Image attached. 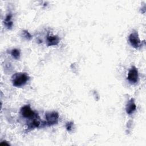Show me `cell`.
Here are the masks:
<instances>
[{
    "instance_id": "obj_9",
    "label": "cell",
    "mask_w": 146,
    "mask_h": 146,
    "mask_svg": "<svg viewBox=\"0 0 146 146\" xmlns=\"http://www.w3.org/2000/svg\"><path fill=\"white\" fill-rule=\"evenodd\" d=\"M11 56L15 59H19L20 58V51L18 49H13L11 52Z\"/></svg>"
},
{
    "instance_id": "obj_7",
    "label": "cell",
    "mask_w": 146,
    "mask_h": 146,
    "mask_svg": "<svg viewBox=\"0 0 146 146\" xmlns=\"http://www.w3.org/2000/svg\"><path fill=\"white\" fill-rule=\"evenodd\" d=\"M136 106L133 99H131L127 103L126 106V112L128 115H131L136 110Z\"/></svg>"
},
{
    "instance_id": "obj_4",
    "label": "cell",
    "mask_w": 146,
    "mask_h": 146,
    "mask_svg": "<svg viewBox=\"0 0 146 146\" xmlns=\"http://www.w3.org/2000/svg\"><path fill=\"white\" fill-rule=\"evenodd\" d=\"M129 41L131 46L135 48H139L141 45V42L137 32H133L129 35Z\"/></svg>"
},
{
    "instance_id": "obj_8",
    "label": "cell",
    "mask_w": 146,
    "mask_h": 146,
    "mask_svg": "<svg viewBox=\"0 0 146 146\" xmlns=\"http://www.w3.org/2000/svg\"><path fill=\"white\" fill-rule=\"evenodd\" d=\"M11 14H8L6 17L5 20H4V24L5 25L7 29H11V27L13 26V22L11 21Z\"/></svg>"
},
{
    "instance_id": "obj_10",
    "label": "cell",
    "mask_w": 146,
    "mask_h": 146,
    "mask_svg": "<svg viewBox=\"0 0 146 146\" xmlns=\"http://www.w3.org/2000/svg\"><path fill=\"white\" fill-rule=\"evenodd\" d=\"M40 124V123L36 120H34L33 121V122H31L30 124H29V128H35V127H39Z\"/></svg>"
},
{
    "instance_id": "obj_11",
    "label": "cell",
    "mask_w": 146,
    "mask_h": 146,
    "mask_svg": "<svg viewBox=\"0 0 146 146\" xmlns=\"http://www.w3.org/2000/svg\"><path fill=\"white\" fill-rule=\"evenodd\" d=\"M23 35L27 39L30 40L32 38V36L31 35V34L27 31H23Z\"/></svg>"
},
{
    "instance_id": "obj_12",
    "label": "cell",
    "mask_w": 146,
    "mask_h": 146,
    "mask_svg": "<svg viewBox=\"0 0 146 146\" xmlns=\"http://www.w3.org/2000/svg\"><path fill=\"white\" fill-rule=\"evenodd\" d=\"M72 125H73V123L72 122H68L66 125V127L68 131H71L72 129Z\"/></svg>"
},
{
    "instance_id": "obj_13",
    "label": "cell",
    "mask_w": 146,
    "mask_h": 146,
    "mask_svg": "<svg viewBox=\"0 0 146 146\" xmlns=\"http://www.w3.org/2000/svg\"><path fill=\"white\" fill-rule=\"evenodd\" d=\"M4 144H5V145H9L8 143H6V142H5V143H4V142H2V143H1V145H4Z\"/></svg>"
},
{
    "instance_id": "obj_6",
    "label": "cell",
    "mask_w": 146,
    "mask_h": 146,
    "mask_svg": "<svg viewBox=\"0 0 146 146\" xmlns=\"http://www.w3.org/2000/svg\"><path fill=\"white\" fill-rule=\"evenodd\" d=\"M59 38L56 35H48L46 38L48 46H55L59 42Z\"/></svg>"
},
{
    "instance_id": "obj_1",
    "label": "cell",
    "mask_w": 146,
    "mask_h": 146,
    "mask_svg": "<svg viewBox=\"0 0 146 146\" xmlns=\"http://www.w3.org/2000/svg\"><path fill=\"white\" fill-rule=\"evenodd\" d=\"M29 76L23 72H18L12 76V83L15 87H21L24 86L29 80Z\"/></svg>"
},
{
    "instance_id": "obj_3",
    "label": "cell",
    "mask_w": 146,
    "mask_h": 146,
    "mask_svg": "<svg viewBox=\"0 0 146 146\" xmlns=\"http://www.w3.org/2000/svg\"><path fill=\"white\" fill-rule=\"evenodd\" d=\"M46 119L47 123L48 125H52L56 124L59 119V115L56 112H48L46 114Z\"/></svg>"
},
{
    "instance_id": "obj_2",
    "label": "cell",
    "mask_w": 146,
    "mask_h": 146,
    "mask_svg": "<svg viewBox=\"0 0 146 146\" xmlns=\"http://www.w3.org/2000/svg\"><path fill=\"white\" fill-rule=\"evenodd\" d=\"M127 79L132 84H135L138 82L139 80L138 70L135 66H132V68L129 70L128 74Z\"/></svg>"
},
{
    "instance_id": "obj_5",
    "label": "cell",
    "mask_w": 146,
    "mask_h": 146,
    "mask_svg": "<svg viewBox=\"0 0 146 146\" xmlns=\"http://www.w3.org/2000/svg\"><path fill=\"white\" fill-rule=\"evenodd\" d=\"M21 115L26 118H31L35 116L34 112L29 106H25L21 110Z\"/></svg>"
}]
</instances>
